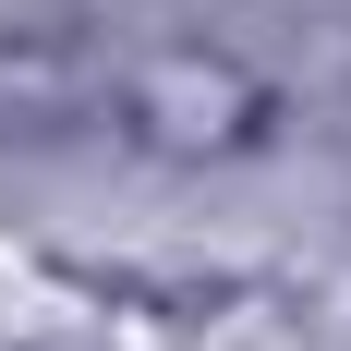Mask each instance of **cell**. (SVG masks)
Here are the masks:
<instances>
[{
    "instance_id": "1",
    "label": "cell",
    "mask_w": 351,
    "mask_h": 351,
    "mask_svg": "<svg viewBox=\"0 0 351 351\" xmlns=\"http://www.w3.org/2000/svg\"><path fill=\"white\" fill-rule=\"evenodd\" d=\"M279 121H291L279 73L243 61L230 36H158L134 61H109V134L158 170H230L254 145H279Z\"/></svg>"
},
{
    "instance_id": "2",
    "label": "cell",
    "mask_w": 351,
    "mask_h": 351,
    "mask_svg": "<svg viewBox=\"0 0 351 351\" xmlns=\"http://www.w3.org/2000/svg\"><path fill=\"white\" fill-rule=\"evenodd\" d=\"M109 121V61L97 36L61 12H12L0 25V145H73Z\"/></svg>"
}]
</instances>
